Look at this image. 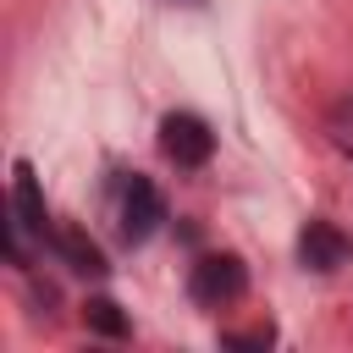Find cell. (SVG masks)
Returning a JSON list of instances; mask_svg holds the SVG:
<instances>
[{"instance_id": "obj_10", "label": "cell", "mask_w": 353, "mask_h": 353, "mask_svg": "<svg viewBox=\"0 0 353 353\" xmlns=\"http://www.w3.org/2000/svg\"><path fill=\"white\" fill-rule=\"evenodd\" d=\"M188 6H199V0H188Z\"/></svg>"}, {"instance_id": "obj_8", "label": "cell", "mask_w": 353, "mask_h": 353, "mask_svg": "<svg viewBox=\"0 0 353 353\" xmlns=\"http://www.w3.org/2000/svg\"><path fill=\"white\" fill-rule=\"evenodd\" d=\"M221 342H226V347H270L276 331H270V325H265V331H226Z\"/></svg>"}, {"instance_id": "obj_7", "label": "cell", "mask_w": 353, "mask_h": 353, "mask_svg": "<svg viewBox=\"0 0 353 353\" xmlns=\"http://www.w3.org/2000/svg\"><path fill=\"white\" fill-rule=\"evenodd\" d=\"M83 320H88L99 336H127V331H132L116 298H88V303H83Z\"/></svg>"}, {"instance_id": "obj_6", "label": "cell", "mask_w": 353, "mask_h": 353, "mask_svg": "<svg viewBox=\"0 0 353 353\" xmlns=\"http://www.w3.org/2000/svg\"><path fill=\"white\" fill-rule=\"evenodd\" d=\"M11 210H17V226L33 232V237H50V215H44V193H39V176L28 160H17V182H11Z\"/></svg>"}, {"instance_id": "obj_2", "label": "cell", "mask_w": 353, "mask_h": 353, "mask_svg": "<svg viewBox=\"0 0 353 353\" xmlns=\"http://www.w3.org/2000/svg\"><path fill=\"white\" fill-rule=\"evenodd\" d=\"M160 154H165L171 165H182V171L210 165V154H215V132H210V121L193 116V110H171V116H160Z\"/></svg>"}, {"instance_id": "obj_5", "label": "cell", "mask_w": 353, "mask_h": 353, "mask_svg": "<svg viewBox=\"0 0 353 353\" xmlns=\"http://www.w3.org/2000/svg\"><path fill=\"white\" fill-rule=\"evenodd\" d=\"M55 254H61V265H72L77 276H105L110 265H105V248L83 232V226H50V237H44Z\"/></svg>"}, {"instance_id": "obj_9", "label": "cell", "mask_w": 353, "mask_h": 353, "mask_svg": "<svg viewBox=\"0 0 353 353\" xmlns=\"http://www.w3.org/2000/svg\"><path fill=\"white\" fill-rule=\"evenodd\" d=\"M336 143H342V149H347V154H353V132H336Z\"/></svg>"}, {"instance_id": "obj_1", "label": "cell", "mask_w": 353, "mask_h": 353, "mask_svg": "<svg viewBox=\"0 0 353 353\" xmlns=\"http://www.w3.org/2000/svg\"><path fill=\"white\" fill-rule=\"evenodd\" d=\"M243 292H248V265L237 254H204V259H193V270H188V298L193 303L226 309Z\"/></svg>"}, {"instance_id": "obj_3", "label": "cell", "mask_w": 353, "mask_h": 353, "mask_svg": "<svg viewBox=\"0 0 353 353\" xmlns=\"http://www.w3.org/2000/svg\"><path fill=\"white\" fill-rule=\"evenodd\" d=\"M121 237L138 248V243H149L154 232H160V221H165V199H160V188L149 182V176H127V188H121Z\"/></svg>"}, {"instance_id": "obj_4", "label": "cell", "mask_w": 353, "mask_h": 353, "mask_svg": "<svg viewBox=\"0 0 353 353\" xmlns=\"http://www.w3.org/2000/svg\"><path fill=\"white\" fill-rule=\"evenodd\" d=\"M298 259H303V270L331 276V270H342V265L353 259V237H347L342 226H331V221H303V232H298Z\"/></svg>"}]
</instances>
